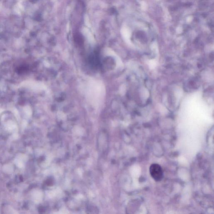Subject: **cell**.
I'll use <instances>...</instances> for the list:
<instances>
[{"label": "cell", "mask_w": 214, "mask_h": 214, "mask_svg": "<svg viewBox=\"0 0 214 214\" xmlns=\"http://www.w3.org/2000/svg\"><path fill=\"white\" fill-rule=\"evenodd\" d=\"M150 174L152 178L156 181H161L163 178V171L160 165L158 164H153L149 168Z\"/></svg>", "instance_id": "cell-1"}, {"label": "cell", "mask_w": 214, "mask_h": 214, "mask_svg": "<svg viewBox=\"0 0 214 214\" xmlns=\"http://www.w3.org/2000/svg\"><path fill=\"white\" fill-rule=\"evenodd\" d=\"M85 22L86 24L88 26H89V20H88V17H85Z\"/></svg>", "instance_id": "cell-2"}]
</instances>
